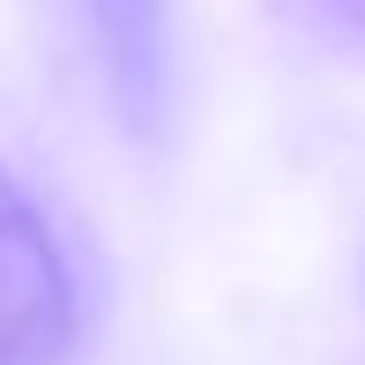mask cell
Listing matches in <instances>:
<instances>
[{
    "instance_id": "6da1fadb",
    "label": "cell",
    "mask_w": 365,
    "mask_h": 365,
    "mask_svg": "<svg viewBox=\"0 0 365 365\" xmlns=\"http://www.w3.org/2000/svg\"><path fill=\"white\" fill-rule=\"evenodd\" d=\"M68 336H75V291L53 224L0 172V365H60Z\"/></svg>"
},
{
    "instance_id": "7a4b0ae2",
    "label": "cell",
    "mask_w": 365,
    "mask_h": 365,
    "mask_svg": "<svg viewBox=\"0 0 365 365\" xmlns=\"http://www.w3.org/2000/svg\"><path fill=\"white\" fill-rule=\"evenodd\" d=\"M276 15L328 60L365 68V0H276Z\"/></svg>"
}]
</instances>
